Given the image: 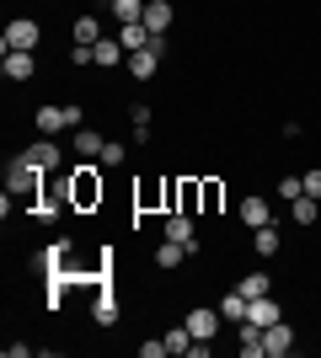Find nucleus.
Instances as JSON below:
<instances>
[{
  "instance_id": "1",
  "label": "nucleus",
  "mask_w": 321,
  "mask_h": 358,
  "mask_svg": "<svg viewBox=\"0 0 321 358\" xmlns=\"http://www.w3.org/2000/svg\"><path fill=\"white\" fill-rule=\"evenodd\" d=\"M43 187H48V171H38L27 155H16L11 171H6V193L22 198V203H43Z\"/></svg>"
},
{
  "instance_id": "2",
  "label": "nucleus",
  "mask_w": 321,
  "mask_h": 358,
  "mask_svg": "<svg viewBox=\"0 0 321 358\" xmlns=\"http://www.w3.org/2000/svg\"><path fill=\"white\" fill-rule=\"evenodd\" d=\"M70 203H76V209H97V203H102V177H97L92 161L70 171Z\"/></svg>"
},
{
  "instance_id": "3",
  "label": "nucleus",
  "mask_w": 321,
  "mask_h": 358,
  "mask_svg": "<svg viewBox=\"0 0 321 358\" xmlns=\"http://www.w3.org/2000/svg\"><path fill=\"white\" fill-rule=\"evenodd\" d=\"M220 327H225L220 305H199V310H187V331H193L199 343H214V337H220Z\"/></svg>"
},
{
  "instance_id": "4",
  "label": "nucleus",
  "mask_w": 321,
  "mask_h": 358,
  "mask_svg": "<svg viewBox=\"0 0 321 358\" xmlns=\"http://www.w3.org/2000/svg\"><path fill=\"white\" fill-rule=\"evenodd\" d=\"M38 38H43V27H38V22H32V16H11V22H6V48H38Z\"/></svg>"
},
{
  "instance_id": "5",
  "label": "nucleus",
  "mask_w": 321,
  "mask_h": 358,
  "mask_svg": "<svg viewBox=\"0 0 321 358\" xmlns=\"http://www.w3.org/2000/svg\"><path fill=\"white\" fill-rule=\"evenodd\" d=\"M22 155H27V161L38 166V171H59V166H64V150H59V139H54V134H48V139H38V145H27Z\"/></svg>"
},
{
  "instance_id": "6",
  "label": "nucleus",
  "mask_w": 321,
  "mask_h": 358,
  "mask_svg": "<svg viewBox=\"0 0 321 358\" xmlns=\"http://www.w3.org/2000/svg\"><path fill=\"white\" fill-rule=\"evenodd\" d=\"M166 241H183L187 252H199V230H193V214L171 209V214H166Z\"/></svg>"
},
{
  "instance_id": "7",
  "label": "nucleus",
  "mask_w": 321,
  "mask_h": 358,
  "mask_svg": "<svg viewBox=\"0 0 321 358\" xmlns=\"http://www.w3.org/2000/svg\"><path fill=\"white\" fill-rule=\"evenodd\" d=\"M262 348H268V358L294 353V327H290V321H273V327L262 331Z\"/></svg>"
},
{
  "instance_id": "8",
  "label": "nucleus",
  "mask_w": 321,
  "mask_h": 358,
  "mask_svg": "<svg viewBox=\"0 0 321 358\" xmlns=\"http://www.w3.org/2000/svg\"><path fill=\"white\" fill-rule=\"evenodd\" d=\"M0 70H6V80H32V75H38V59H32L27 48H6V64H0Z\"/></svg>"
},
{
  "instance_id": "9",
  "label": "nucleus",
  "mask_w": 321,
  "mask_h": 358,
  "mask_svg": "<svg viewBox=\"0 0 321 358\" xmlns=\"http://www.w3.org/2000/svg\"><path fill=\"white\" fill-rule=\"evenodd\" d=\"M246 321L268 331L273 321H284V310H278V299H273V294H262V299H252V305H246Z\"/></svg>"
},
{
  "instance_id": "10",
  "label": "nucleus",
  "mask_w": 321,
  "mask_h": 358,
  "mask_svg": "<svg viewBox=\"0 0 321 358\" xmlns=\"http://www.w3.org/2000/svg\"><path fill=\"white\" fill-rule=\"evenodd\" d=\"M161 54H166V48H139V54H129V75H134V80H150V75L161 70Z\"/></svg>"
},
{
  "instance_id": "11",
  "label": "nucleus",
  "mask_w": 321,
  "mask_h": 358,
  "mask_svg": "<svg viewBox=\"0 0 321 358\" xmlns=\"http://www.w3.org/2000/svg\"><path fill=\"white\" fill-rule=\"evenodd\" d=\"M171 0H150V6H145V27L155 32V38H166V27H171Z\"/></svg>"
},
{
  "instance_id": "12",
  "label": "nucleus",
  "mask_w": 321,
  "mask_h": 358,
  "mask_svg": "<svg viewBox=\"0 0 321 358\" xmlns=\"http://www.w3.org/2000/svg\"><path fill=\"white\" fill-rule=\"evenodd\" d=\"M70 145H76V155H80V161H97L107 139L97 134V129H76V134H70Z\"/></svg>"
},
{
  "instance_id": "13",
  "label": "nucleus",
  "mask_w": 321,
  "mask_h": 358,
  "mask_svg": "<svg viewBox=\"0 0 321 358\" xmlns=\"http://www.w3.org/2000/svg\"><path fill=\"white\" fill-rule=\"evenodd\" d=\"M241 289L246 299H262V294H273V278H268V268H252V273H241Z\"/></svg>"
},
{
  "instance_id": "14",
  "label": "nucleus",
  "mask_w": 321,
  "mask_h": 358,
  "mask_svg": "<svg viewBox=\"0 0 321 358\" xmlns=\"http://www.w3.org/2000/svg\"><path fill=\"white\" fill-rule=\"evenodd\" d=\"M236 337H241V353L246 358H262L268 348H262V327H252V321H236Z\"/></svg>"
},
{
  "instance_id": "15",
  "label": "nucleus",
  "mask_w": 321,
  "mask_h": 358,
  "mask_svg": "<svg viewBox=\"0 0 321 358\" xmlns=\"http://www.w3.org/2000/svg\"><path fill=\"white\" fill-rule=\"evenodd\" d=\"M183 257H193L183 241H161L155 246V268H183Z\"/></svg>"
},
{
  "instance_id": "16",
  "label": "nucleus",
  "mask_w": 321,
  "mask_h": 358,
  "mask_svg": "<svg viewBox=\"0 0 321 358\" xmlns=\"http://www.w3.org/2000/svg\"><path fill=\"white\" fill-rule=\"evenodd\" d=\"M32 123H38L43 134H59V129H70V118H64V107H38V113H32Z\"/></svg>"
},
{
  "instance_id": "17",
  "label": "nucleus",
  "mask_w": 321,
  "mask_h": 358,
  "mask_svg": "<svg viewBox=\"0 0 321 358\" xmlns=\"http://www.w3.org/2000/svg\"><path fill=\"white\" fill-rule=\"evenodd\" d=\"M92 321H97V327H118V299H113V294H97L92 299Z\"/></svg>"
},
{
  "instance_id": "18",
  "label": "nucleus",
  "mask_w": 321,
  "mask_h": 358,
  "mask_svg": "<svg viewBox=\"0 0 321 358\" xmlns=\"http://www.w3.org/2000/svg\"><path fill=\"white\" fill-rule=\"evenodd\" d=\"M246 305H252V299H246V294H241V289H230V294H225V299H220V315H225L230 327H236V321H246Z\"/></svg>"
},
{
  "instance_id": "19",
  "label": "nucleus",
  "mask_w": 321,
  "mask_h": 358,
  "mask_svg": "<svg viewBox=\"0 0 321 358\" xmlns=\"http://www.w3.org/2000/svg\"><path fill=\"white\" fill-rule=\"evenodd\" d=\"M241 220L257 230V224H273V214H268V198H241Z\"/></svg>"
},
{
  "instance_id": "20",
  "label": "nucleus",
  "mask_w": 321,
  "mask_h": 358,
  "mask_svg": "<svg viewBox=\"0 0 321 358\" xmlns=\"http://www.w3.org/2000/svg\"><path fill=\"white\" fill-rule=\"evenodd\" d=\"M316 203H321V198H311V193H300V198H294V203H290V220L294 224H316Z\"/></svg>"
},
{
  "instance_id": "21",
  "label": "nucleus",
  "mask_w": 321,
  "mask_h": 358,
  "mask_svg": "<svg viewBox=\"0 0 321 358\" xmlns=\"http://www.w3.org/2000/svg\"><path fill=\"white\" fill-rule=\"evenodd\" d=\"M252 246H257V257H273L278 252V224H257V230H252Z\"/></svg>"
},
{
  "instance_id": "22",
  "label": "nucleus",
  "mask_w": 321,
  "mask_h": 358,
  "mask_svg": "<svg viewBox=\"0 0 321 358\" xmlns=\"http://www.w3.org/2000/svg\"><path fill=\"white\" fill-rule=\"evenodd\" d=\"M92 48H97V64H102V70H113V64L129 59V48H123V43H107V38H102V43H92Z\"/></svg>"
},
{
  "instance_id": "23",
  "label": "nucleus",
  "mask_w": 321,
  "mask_h": 358,
  "mask_svg": "<svg viewBox=\"0 0 321 358\" xmlns=\"http://www.w3.org/2000/svg\"><path fill=\"white\" fill-rule=\"evenodd\" d=\"M145 6H150V0H113V16H118V27H123V22H145Z\"/></svg>"
},
{
  "instance_id": "24",
  "label": "nucleus",
  "mask_w": 321,
  "mask_h": 358,
  "mask_svg": "<svg viewBox=\"0 0 321 358\" xmlns=\"http://www.w3.org/2000/svg\"><path fill=\"white\" fill-rule=\"evenodd\" d=\"M76 43H102V22L97 16H76Z\"/></svg>"
},
{
  "instance_id": "25",
  "label": "nucleus",
  "mask_w": 321,
  "mask_h": 358,
  "mask_svg": "<svg viewBox=\"0 0 321 358\" xmlns=\"http://www.w3.org/2000/svg\"><path fill=\"white\" fill-rule=\"evenodd\" d=\"M193 343H199V337L187 331V321H183V327H171V331H166V348H171V353H177V358H183V353H187V348H193Z\"/></svg>"
},
{
  "instance_id": "26",
  "label": "nucleus",
  "mask_w": 321,
  "mask_h": 358,
  "mask_svg": "<svg viewBox=\"0 0 321 358\" xmlns=\"http://www.w3.org/2000/svg\"><path fill=\"white\" fill-rule=\"evenodd\" d=\"M129 123H134V139H139V145H145V139H150V107H145V102H134V113H129Z\"/></svg>"
},
{
  "instance_id": "27",
  "label": "nucleus",
  "mask_w": 321,
  "mask_h": 358,
  "mask_svg": "<svg viewBox=\"0 0 321 358\" xmlns=\"http://www.w3.org/2000/svg\"><path fill=\"white\" fill-rule=\"evenodd\" d=\"M300 193H306V182H300V177H278V198H284V203H294Z\"/></svg>"
},
{
  "instance_id": "28",
  "label": "nucleus",
  "mask_w": 321,
  "mask_h": 358,
  "mask_svg": "<svg viewBox=\"0 0 321 358\" xmlns=\"http://www.w3.org/2000/svg\"><path fill=\"white\" fill-rule=\"evenodd\" d=\"M220 193H225V187H220V182H214V177H204V209H220Z\"/></svg>"
},
{
  "instance_id": "29",
  "label": "nucleus",
  "mask_w": 321,
  "mask_h": 358,
  "mask_svg": "<svg viewBox=\"0 0 321 358\" xmlns=\"http://www.w3.org/2000/svg\"><path fill=\"white\" fill-rule=\"evenodd\" d=\"M171 348H166V337H150V343H139V358H166Z\"/></svg>"
},
{
  "instance_id": "30",
  "label": "nucleus",
  "mask_w": 321,
  "mask_h": 358,
  "mask_svg": "<svg viewBox=\"0 0 321 358\" xmlns=\"http://www.w3.org/2000/svg\"><path fill=\"white\" fill-rule=\"evenodd\" d=\"M123 155H129V150H123L118 139H107V145H102V166H123Z\"/></svg>"
},
{
  "instance_id": "31",
  "label": "nucleus",
  "mask_w": 321,
  "mask_h": 358,
  "mask_svg": "<svg viewBox=\"0 0 321 358\" xmlns=\"http://www.w3.org/2000/svg\"><path fill=\"white\" fill-rule=\"evenodd\" d=\"M70 64H97V48L92 43H76V48H70Z\"/></svg>"
},
{
  "instance_id": "32",
  "label": "nucleus",
  "mask_w": 321,
  "mask_h": 358,
  "mask_svg": "<svg viewBox=\"0 0 321 358\" xmlns=\"http://www.w3.org/2000/svg\"><path fill=\"white\" fill-rule=\"evenodd\" d=\"M300 182H306L311 198H321V171H300Z\"/></svg>"
},
{
  "instance_id": "33",
  "label": "nucleus",
  "mask_w": 321,
  "mask_h": 358,
  "mask_svg": "<svg viewBox=\"0 0 321 358\" xmlns=\"http://www.w3.org/2000/svg\"><path fill=\"white\" fill-rule=\"evenodd\" d=\"M64 118H70V129H80V123H86V113H80V102H64Z\"/></svg>"
}]
</instances>
